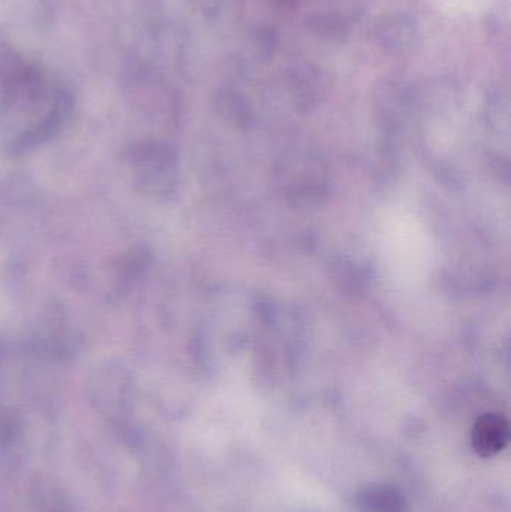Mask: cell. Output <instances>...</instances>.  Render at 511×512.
<instances>
[{"mask_svg": "<svg viewBox=\"0 0 511 512\" xmlns=\"http://www.w3.org/2000/svg\"><path fill=\"white\" fill-rule=\"evenodd\" d=\"M92 390L99 408L108 414L119 415L128 396V378L119 367H107L96 375Z\"/></svg>", "mask_w": 511, "mask_h": 512, "instance_id": "cell-1", "label": "cell"}, {"mask_svg": "<svg viewBox=\"0 0 511 512\" xmlns=\"http://www.w3.org/2000/svg\"><path fill=\"white\" fill-rule=\"evenodd\" d=\"M471 438L474 450L480 456H495L503 451L509 442V421L500 414H485L477 420Z\"/></svg>", "mask_w": 511, "mask_h": 512, "instance_id": "cell-2", "label": "cell"}, {"mask_svg": "<svg viewBox=\"0 0 511 512\" xmlns=\"http://www.w3.org/2000/svg\"><path fill=\"white\" fill-rule=\"evenodd\" d=\"M360 504L368 512H402L404 511V499L398 490L390 486L368 487L360 495Z\"/></svg>", "mask_w": 511, "mask_h": 512, "instance_id": "cell-3", "label": "cell"}]
</instances>
